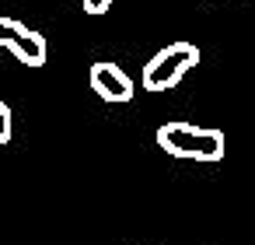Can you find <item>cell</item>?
Here are the masks:
<instances>
[{
    "instance_id": "6da1fadb",
    "label": "cell",
    "mask_w": 255,
    "mask_h": 245,
    "mask_svg": "<svg viewBox=\"0 0 255 245\" xmlns=\"http://www.w3.org/2000/svg\"><path fill=\"white\" fill-rule=\"evenodd\" d=\"M154 140L171 158H185V161H220L224 158V130H217V126L164 123V126H157Z\"/></svg>"
},
{
    "instance_id": "3957f363",
    "label": "cell",
    "mask_w": 255,
    "mask_h": 245,
    "mask_svg": "<svg viewBox=\"0 0 255 245\" xmlns=\"http://www.w3.org/2000/svg\"><path fill=\"white\" fill-rule=\"evenodd\" d=\"M0 49H11L25 67H42L49 49H46V35L14 21V18H0Z\"/></svg>"
},
{
    "instance_id": "8992f818",
    "label": "cell",
    "mask_w": 255,
    "mask_h": 245,
    "mask_svg": "<svg viewBox=\"0 0 255 245\" xmlns=\"http://www.w3.org/2000/svg\"><path fill=\"white\" fill-rule=\"evenodd\" d=\"M81 4H84L88 14H105V11L112 7V0H81Z\"/></svg>"
},
{
    "instance_id": "52a82bcc",
    "label": "cell",
    "mask_w": 255,
    "mask_h": 245,
    "mask_svg": "<svg viewBox=\"0 0 255 245\" xmlns=\"http://www.w3.org/2000/svg\"><path fill=\"white\" fill-rule=\"evenodd\" d=\"M231 4H238V0H231Z\"/></svg>"
},
{
    "instance_id": "ba28073f",
    "label": "cell",
    "mask_w": 255,
    "mask_h": 245,
    "mask_svg": "<svg viewBox=\"0 0 255 245\" xmlns=\"http://www.w3.org/2000/svg\"><path fill=\"white\" fill-rule=\"evenodd\" d=\"M11 4H18V0H11Z\"/></svg>"
},
{
    "instance_id": "5b68a950",
    "label": "cell",
    "mask_w": 255,
    "mask_h": 245,
    "mask_svg": "<svg viewBox=\"0 0 255 245\" xmlns=\"http://www.w3.org/2000/svg\"><path fill=\"white\" fill-rule=\"evenodd\" d=\"M11 133H14V126H11V105L0 98V147L11 140Z\"/></svg>"
},
{
    "instance_id": "277c9868",
    "label": "cell",
    "mask_w": 255,
    "mask_h": 245,
    "mask_svg": "<svg viewBox=\"0 0 255 245\" xmlns=\"http://www.w3.org/2000/svg\"><path fill=\"white\" fill-rule=\"evenodd\" d=\"M88 84H91V91H95L102 102H116V105H123V102H133V95H136V84H133V77H129V74H126L119 63H109V60H98V63H91Z\"/></svg>"
},
{
    "instance_id": "7a4b0ae2",
    "label": "cell",
    "mask_w": 255,
    "mask_h": 245,
    "mask_svg": "<svg viewBox=\"0 0 255 245\" xmlns=\"http://www.w3.org/2000/svg\"><path fill=\"white\" fill-rule=\"evenodd\" d=\"M196 63H199L196 42H168L143 63L140 84H143V91H171L175 84H182V77L189 70H196Z\"/></svg>"
}]
</instances>
